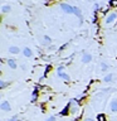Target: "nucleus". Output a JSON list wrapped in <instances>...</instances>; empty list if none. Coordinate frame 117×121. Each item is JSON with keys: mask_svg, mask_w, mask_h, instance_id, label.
Here are the masks:
<instances>
[{"mask_svg": "<svg viewBox=\"0 0 117 121\" xmlns=\"http://www.w3.org/2000/svg\"><path fill=\"white\" fill-rule=\"evenodd\" d=\"M73 14H75L77 17H79V18H81V10H79L78 8H74V11H73Z\"/></svg>", "mask_w": 117, "mask_h": 121, "instance_id": "nucleus-12", "label": "nucleus"}, {"mask_svg": "<svg viewBox=\"0 0 117 121\" xmlns=\"http://www.w3.org/2000/svg\"><path fill=\"white\" fill-rule=\"evenodd\" d=\"M8 64H9V66L13 68V69H15V68H17V63L14 62V59H9V60H8Z\"/></svg>", "mask_w": 117, "mask_h": 121, "instance_id": "nucleus-9", "label": "nucleus"}, {"mask_svg": "<svg viewBox=\"0 0 117 121\" xmlns=\"http://www.w3.org/2000/svg\"><path fill=\"white\" fill-rule=\"evenodd\" d=\"M69 108H71V105H67L66 107L63 108V111H60V115H62V116L68 115V113H69Z\"/></svg>", "mask_w": 117, "mask_h": 121, "instance_id": "nucleus-5", "label": "nucleus"}, {"mask_svg": "<svg viewBox=\"0 0 117 121\" xmlns=\"http://www.w3.org/2000/svg\"><path fill=\"white\" fill-rule=\"evenodd\" d=\"M0 108L4 110V111H10V105L8 101H3V104L0 105Z\"/></svg>", "mask_w": 117, "mask_h": 121, "instance_id": "nucleus-3", "label": "nucleus"}, {"mask_svg": "<svg viewBox=\"0 0 117 121\" xmlns=\"http://www.w3.org/2000/svg\"><path fill=\"white\" fill-rule=\"evenodd\" d=\"M0 86H1V88H4V87L6 86V83L4 82V81H1V82H0Z\"/></svg>", "mask_w": 117, "mask_h": 121, "instance_id": "nucleus-19", "label": "nucleus"}, {"mask_svg": "<svg viewBox=\"0 0 117 121\" xmlns=\"http://www.w3.org/2000/svg\"><path fill=\"white\" fill-rule=\"evenodd\" d=\"M60 8H62V9L66 11V13H73L74 11V8L73 6H71V5H68V4H60Z\"/></svg>", "mask_w": 117, "mask_h": 121, "instance_id": "nucleus-1", "label": "nucleus"}, {"mask_svg": "<svg viewBox=\"0 0 117 121\" xmlns=\"http://www.w3.org/2000/svg\"><path fill=\"white\" fill-rule=\"evenodd\" d=\"M84 121H93V120H92V119H86Z\"/></svg>", "mask_w": 117, "mask_h": 121, "instance_id": "nucleus-23", "label": "nucleus"}, {"mask_svg": "<svg viewBox=\"0 0 117 121\" xmlns=\"http://www.w3.org/2000/svg\"><path fill=\"white\" fill-rule=\"evenodd\" d=\"M111 79H112V74H107V76L104 77V82H109Z\"/></svg>", "mask_w": 117, "mask_h": 121, "instance_id": "nucleus-14", "label": "nucleus"}, {"mask_svg": "<svg viewBox=\"0 0 117 121\" xmlns=\"http://www.w3.org/2000/svg\"><path fill=\"white\" fill-rule=\"evenodd\" d=\"M111 111L117 112V100H112L111 101Z\"/></svg>", "mask_w": 117, "mask_h": 121, "instance_id": "nucleus-4", "label": "nucleus"}, {"mask_svg": "<svg viewBox=\"0 0 117 121\" xmlns=\"http://www.w3.org/2000/svg\"><path fill=\"white\" fill-rule=\"evenodd\" d=\"M9 10H10L9 6H3V11H4V13H8Z\"/></svg>", "mask_w": 117, "mask_h": 121, "instance_id": "nucleus-16", "label": "nucleus"}, {"mask_svg": "<svg viewBox=\"0 0 117 121\" xmlns=\"http://www.w3.org/2000/svg\"><path fill=\"white\" fill-rule=\"evenodd\" d=\"M58 74H59V77L60 78H63V79H66V81H69V76H68V74H66V73H64V72H58Z\"/></svg>", "mask_w": 117, "mask_h": 121, "instance_id": "nucleus-7", "label": "nucleus"}, {"mask_svg": "<svg viewBox=\"0 0 117 121\" xmlns=\"http://www.w3.org/2000/svg\"><path fill=\"white\" fill-rule=\"evenodd\" d=\"M44 39H45V43H49V42H50V38H49V37H47V35L44 37Z\"/></svg>", "mask_w": 117, "mask_h": 121, "instance_id": "nucleus-18", "label": "nucleus"}, {"mask_svg": "<svg viewBox=\"0 0 117 121\" xmlns=\"http://www.w3.org/2000/svg\"><path fill=\"white\" fill-rule=\"evenodd\" d=\"M109 5L111 6H117V0L116 1H109Z\"/></svg>", "mask_w": 117, "mask_h": 121, "instance_id": "nucleus-17", "label": "nucleus"}, {"mask_svg": "<svg viewBox=\"0 0 117 121\" xmlns=\"http://www.w3.org/2000/svg\"><path fill=\"white\" fill-rule=\"evenodd\" d=\"M37 97H38V90L35 88V90H34V92H33V101H35Z\"/></svg>", "mask_w": 117, "mask_h": 121, "instance_id": "nucleus-13", "label": "nucleus"}, {"mask_svg": "<svg viewBox=\"0 0 117 121\" xmlns=\"http://www.w3.org/2000/svg\"><path fill=\"white\" fill-rule=\"evenodd\" d=\"M91 59H92V57H91V54H83V58H82V60L84 63H88V62H91Z\"/></svg>", "mask_w": 117, "mask_h": 121, "instance_id": "nucleus-6", "label": "nucleus"}, {"mask_svg": "<svg viewBox=\"0 0 117 121\" xmlns=\"http://www.w3.org/2000/svg\"><path fill=\"white\" fill-rule=\"evenodd\" d=\"M9 121H17V116H14L13 119H11V120H9Z\"/></svg>", "mask_w": 117, "mask_h": 121, "instance_id": "nucleus-22", "label": "nucleus"}, {"mask_svg": "<svg viewBox=\"0 0 117 121\" xmlns=\"http://www.w3.org/2000/svg\"><path fill=\"white\" fill-rule=\"evenodd\" d=\"M97 120L98 121H106V116L103 115V113H100V115L97 116Z\"/></svg>", "mask_w": 117, "mask_h": 121, "instance_id": "nucleus-11", "label": "nucleus"}, {"mask_svg": "<svg viewBox=\"0 0 117 121\" xmlns=\"http://www.w3.org/2000/svg\"><path fill=\"white\" fill-rule=\"evenodd\" d=\"M23 53H24V56H25V57H32V54H33V52L30 51L29 48H24V51H23Z\"/></svg>", "mask_w": 117, "mask_h": 121, "instance_id": "nucleus-8", "label": "nucleus"}, {"mask_svg": "<svg viewBox=\"0 0 117 121\" xmlns=\"http://www.w3.org/2000/svg\"><path fill=\"white\" fill-rule=\"evenodd\" d=\"M54 120H55V117H54V116H50L49 119H47V121H54Z\"/></svg>", "mask_w": 117, "mask_h": 121, "instance_id": "nucleus-20", "label": "nucleus"}, {"mask_svg": "<svg viewBox=\"0 0 117 121\" xmlns=\"http://www.w3.org/2000/svg\"><path fill=\"white\" fill-rule=\"evenodd\" d=\"M115 19H116V14L115 13H111V14L107 15V18H106V23H107V24H111Z\"/></svg>", "mask_w": 117, "mask_h": 121, "instance_id": "nucleus-2", "label": "nucleus"}, {"mask_svg": "<svg viewBox=\"0 0 117 121\" xmlns=\"http://www.w3.org/2000/svg\"><path fill=\"white\" fill-rule=\"evenodd\" d=\"M102 68H103V71H106V69H107V64H106V63H102Z\"/></svg>", "mask_w": 117, "mask_h": 121, "instance_id": "nucleus-21", "label": "nucleus"}, {"mask_svg": "<svg viewBox=\"0 0 117 121\" xmlns=\"http://www.w3.org/2000/svg\"><path fill=\"white\" fill-rule=\"evenodd\" d=\"M50 69H52V67H50V66H47V68H45V72H44V76H47Z\"/></svg>", "mask_w": 117, "mask_h": 121, "instance_id": "nucleus-15", "label": "nucleus"}, {"mask_svg": "<svg viewBox=\"0 0 117 121\" xmlns=\"http://www.w3.org/2000/svg\"><path fill=\"white\" fill-rule=\"evenodd\" d=\"M9 51H10V53H14V54H17V53L20 51V49H19L18 47H10V48H9Z\"/></svg>", "mask_w": 117, "mask_h": 121, "instance_id": "nucleus-10", "label": "nucleus"}]
</instances>
